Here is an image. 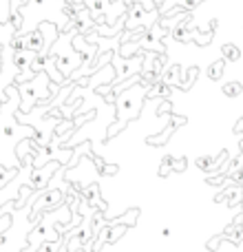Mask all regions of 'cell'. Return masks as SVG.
Returning <instances> with one entry per match:
<instances>
[]
</instances>
